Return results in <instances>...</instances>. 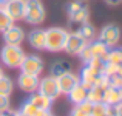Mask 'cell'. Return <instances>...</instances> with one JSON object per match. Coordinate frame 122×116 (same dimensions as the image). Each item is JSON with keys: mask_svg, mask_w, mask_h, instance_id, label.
I'll return each instance as SVG.
<instances>
[{"mask_svg": "<svg viewBox=\"0 0 122 116\" xmlns=\"http://www.w3.org/2000/svg\"><path fill=\"white\" fill-rule=\"evenodd\" d=\"M104 62L105 60L93 59V60H90L88 63H83L81 76H79V84H81L82 87H85L86 90L94 85L99 77L104 74Z\"/></svg>", "mask_w": 122, "mask_h": 116, "instance_id": "obj_1", "label": "cell"}, {"mask_svg": "<svg viewBox=\"0 0 122 116\" xmlns=\"http://www.w3.org/2000/svg\"><path fill=\"white\" fill-rule=\"evenodd\" d=\"M66 37H68V31L59 26H51L45 30V50L51 51V53H59L63 51Z\"/></svg>", "mask_w": 122, "mask_h": 116, "instance_id": "obj_2", "label": "cell"}, {"mask_svg": "<svg viewBox=\"0 0 122 116\" xmlns=\"http://www.w3.org/2000/svg\"><path fill=\"white\" fill-rule=\"evenodd\" d=\"M46 12L42 0H25L23 20L30 25H42L45 22Z\"/></svg>", "mask_w": 122, "mask_h": 116, "instance_id": "obj_3", "label": "cell"}, {"mask_svg": "<svg viewBox=\"0 0 122 116\" xmlns=\"http://www.w3.org/2000/svg\"><path fill=\"white\" fill-rule=\"evenodd\" d=\"M25 57V51L20 45H6L0 50V60L8 68H20Z\"/></svg>", "mask_w": 122, "mask_h": 116, "instance_id": "obj_4", "label": "cell"}, {"mask_svg": "<svg viewBox=\"0 0 122 116\" xmlns=\"http://www.w3.org/2000/svg\"><path fill=\"white\" fill-rule=\"evenodd\" d=\"M65 11H66V16H68V20L73 22V23L81 25L88 22L90 9L85 0H71V2H68L65 6Z\"/></svg>", "mask_w": 122, "mask_h": 116, "instance_id": "obj_5", "label": "cell"}, {"mask_svg": "<svg viewBox=\"0 0 122 116\" xmlns=\"http://www.w3.org/2000/svg\"><path fill=\"white\" fill-rule=\"evenodd\" d=\"M108 50H110V48H108L107 45H104L101 40H90L77 56L81 57V60L83 63H88L90 60H93V59L105 60Z\"/></svg>", "mask_w": 122, "mask_h": 116, "instance_id": "obj_6", "label": "cell"}, {"mask_svg": "<svg viewBox=\"0 0 122 116\" xmlns=\"http://www.w3.org/2000/svg\"><path fill=\"white\" fill-rule=\"evenodd\" d=\"M121 28L116 23H107L102 26V30L99 31V37L97 40H101L104 45H107L108 48H114L117 47L121 40Z\"/></svg>", "mask_w": 122, "mask_h": 116, "instance_id": "obj_7", "label": "cell"}, {"mask_svg": "<svg viewBox=\"0 0 122 116\" xmlns=\"http://www.w3.org/2000/svg\"><path fill=\"white\" fill-rule=\"evenodd\" d=\"M37 91L40 93V95L46 96L48 99H51V101H54V99H57L62 93H60L59 90V84H57V77L54 76H45L39 79V87H37Z\"/></svg>", "mask_w": 122, "mask_h": 116, "instance_id": "obj_8", "label": "cell"}, {"mask_svg": "<svg viewBox=\"0 0 122 116\" xmlns=\"http://www.w3.org/2000/svg\"><path fill=\"white\" fill-rule=\"evenodd\" d=\"M45 65L43 60H42L40 56L37 54H25L23 62L20 65V71L26 73V74H33V76H40L42 71H43Z\"/></svg>", "mask_w": 122, "mask_h": 116, "instance_id": "obj_9", "label": "cell"}, {"mask_svg": "<svg viewBox=\"0 0 122 116\" xmlns=\"http://www.w3.org/2000/svg\"><path fill=\"white\" fill-rule=\"evenodd\" d=\"M2 8L14 22L23 20L25 14V0H6L2 3Z\"/></svg>", "mask_w": 122, "mask_h": 116, "instance_id": "obj_10", "label": "cell"}, {"mask_svg": "<svg viewBox=\"0 0 122 116\" xmlns=\"http://www.w3.org/2000/svg\"><path fill=\"white\" fill-rule=\"evenodd\" d=\"M88 43L83 37H81L77 33H68V37H66L65 47H63V51H66L71 56H77L79 53L83 50V47Z\"/></svg>", "mask_w": 122, "mask_h": 116, "instance_id": "obj_11", "label": "cell"}, {"mask_svg": "<svg viewBox=\"0 0 122 116\" xmlns=\"http://www.w3.org/2000/svg\"><path fill=\"white\" fill-rule=\"evenodd\" d=\"M17 85L22 91L31 93L37 91V87H39V76H33V74H26V73H20L17 77Z\"/></svg>", "mask_w": 122, "mask_h": 116, "instance_id": "obj_12", "label": "cell"}, {"mask_svg": "<svg viewBox=\"0 0 122 116\" xmlns=\"http://www.w3.org/2000/svg\"><path fill=\"white\" fill-rule=\"evenodd\" d=\"M3 40L6 45H22L25 40V31L17 25H12L3 31Z\"/></svg>", "mask_w": 122, "mask_h": 116, "instance_id": "obj_13", "label": "cell"}, {"mask_svg": "<svg viewBox=\"0 0 122 116\" xmlns=\"http://www.w3.org/2000/svg\"><path fill=\"white\" fill-rule=\"evenodd\" d=\"M102 102H105L107 105H117L122 102V88L117 85H110L105 87L104 90V98H102Z\"/></svg>", "mask_w": 122, "mask_h": 116, "instance_id": "obj_14", "label": "cell"}, {"mask_svg": "<svg viewBox=\"0 0 122 116\" xmlns=\"http://www.w3.org/2000/svg\"><path fill=\"white\" fill-rule=\"evenodd\" d=\"M57 84H59V90L62 95H66L73 87H76L79 84V76L74 74L73 71H68L65 74L57 77Z\"/></svg>", "mask_w": 122, "mask_h": 116, "instance_id": "obj_15", "label": "cell"}, {"mask_svg": "<svg viewBox=\"0 0 122 116\" xmlns=\"http://www.w3.org/2000/svg\"><path fill=\"white\" fill-rule=\"evenodd\" d=\"M26 39L30 47H33L34 50H45V30L34 28L33 31H30Z\"/></svg>", "mask_w": 122, "mask_h": 116, "instance_id": "obj_16", "label": "cell"}, {"mask_svg": "<svg viewBox=\"0 0 122 116\" xmlns=\"http://www.w3.org/2000/svg\"><path fill=\"white\" fill-rule=\"evenodd\" d=\"M28 101H30L34 107H37L39 110H43V111H50L51 107H53V101H51V99H48L46 96L40 95L39 91L31 93V96L28 98Z\"/></svg>", "mask_w": 122, "mask_h": 116, "instance_id": "obj_17", "label": "cell"}, {"mask_svg": "<svg viewBox=\"0 0 122 116\" xmlns=\"http://www.w3.org/2000/svg\"><path fill=\"white\" fill-rule=\"evenodd\" d=\"M66 98L71 104H81V102L86 101V88L82 87L81 84H77L76 87H73L68 93H66Z\"/></svg>", "mask_w": 122, "mask_h": 116, "instance_id": "obj_18", "label": "cell"}, {"mask_svg": "<svg viewBox=\"0 0 122 116\" xmlns=\"http://www.w3.org/2000/svg\"><path fill=\"white\" fill-rule=\"evenodd\" d=\"M68 71H71V65L66 60H56L50 68V74L54 76V77H59V76L65 74Z\"/></svg>", "mask_w": 122, "mask_h": 116, "instance_id": "obj_19", "label": "cell"}, {"mask_svg": "<svg viewBox=\"0 0 122 116\" xmlns=\"http://www.w3.org/2000/svg\"><path fill=\"white\" fill-rule=\"evenodd\" d=\"M104 90L105 87L102 85H93L90 87L88 90H86V101H90L91 104H94V102H101L102 98H104Z\"/></svg>", "mask_w": 122, "mask_h": 116, "instance_id": "obj_20", "label": "cell"}, {"mask_svg": "<svg viewBox=\"0 0 122 116\" xmlns=\"http://www.w3.org/2000/svg\"><path fill=\"white\" fill-rule=\"evenodd\" d=\"M91 102L83 101L81 104H74V107L70 111V116H91Z\"/></svg>", "mask_w": 122, "mask_h": 116, "instance_id": "obj_21", "label": "cell"}, {"mask_svg": "<svg viewBox=\"0 0 122 116\" xmlns=\"http://www.w3.org/2000/svg\"><path fill=\"white\" fill-rule=\"evenodd\" d=\"M76 33H77L81 37H83L86 42H90V40H94V37H96V30H94V26H93V25L90 23V22L81 23Z\"/></svg>", "mask_w": 122, "mask_h": 116, "instance_id": "obj_22", "label": "cell"}, {"mask_svg": "<svg viewBox=\"0 0 122 116\" xmlns=\"http://www.w3.org/2000/svg\"><path fill=\"white\" fill-rule=\"evenodd\" d=\"M20 111L22 113H25L26 116H50L51 111H43V110H39L37 107H34L33 104H31L30 101H25L23 104H22L20 107Z\"/></svg>", "mask_w": 122, "mask_h": 116, "instance_id": "obj_23", "label": "cell"}, {"mask_svg": "<svg viewBox=\"0 0 122 116\" xmlns=\"http://www.w3.org/2000/svg\"><path fill=\"white\" fill-rule=\"evenodd\" d=\"M12 90H14V82H12V79L3 74L0 77V95L11 96Z\"/></svg>", "mask_w": 122, "mask_h": 116, "instance_id": "obj_24", "label": "cell"}, {"mask_svg": "<svg viewBox=\"0 0 122 116\" xmlns=\"http://www.w3.org/2000/svg\"><path fill=\"white\" fill-rule=\"evenodd\" d=\"M105 62H111L116 65H122V48H110L105 57Z\"/></svg>", "mask_w": 122, "mask_h": 116, "instance_id": "obj_25", "label": "cell"}, {"mask_svg": "<svg viewBox=\"0 0 122 116\" xmlns=\"http://www.w3.org/2000/svg\"><path fill=\"white\" fill-rule=\"evenodd\" d=\"M12 25H14V20H12V19L5 12V9L0 6V31L3 33L5 30H8V28L12 26Z\"/></svg>", "mask_w": 122, "mask_h": 116, "instance_id": "obj_26", "label": "cell"}, {"mask_svg": "<svg viewBox=\"0 0 122 116\" xmlns=\"http://www.w3.org/2000/svg\"><path fill=\"white\" fill-rule=\"evenodd\" d=\"M108 110V105L105 102H94L91 105V116H102L104 113H107Z\"/></svg>", "mask_w": 122, "mask_h": 116, "instance_id": "obj_27", "label": "cell"}, {"mask_svg": "<svg viewBox=\"0 0 122 116\" xmlns=\"http://www.w3.org/2000/svg\"><path fill=\"white\" fill-rule=\"evenodd\" d=\"M108 80H110V84H113V85H117L122 88V65L119 67V71L116 73L114 76L108 77Z\"/></svg>", "mask_w": 122, "mask_h": 116, "instance_id": "obj_28", "label": "cell"}, {"mask_svg": "<svg viewBox=\"0 0 122 116\" xmlns=\"http://www.w3.org/2000/svg\"><path fill=\"white\" fill-rule=\"evenodd\" d=\"M11 108V102H9V96L0 95V111H5Z\"/></svg>", "mask_w": 122, "mask_h": 116, "instance_id": "obj_29", "label": "cell"}, {"mask_svg": "<svg viewBox=\"0 0 122 116\" xmlns=\"http://www.w3.org/2000/svg\"><path fill=\"white\" fill-rule=\"evenodd\" d=\"M102 116H116V107L114 105H108L107 113H104Z\"/></svg>", "mask_w": 122, "mask_h": 116, "instance_id": "obj_30", "label": "cell"}, {"mask_svg": "<svg viewBox=\"0 0 122 116\" xmlns=\"http://www.w3.org/2000/svg\"><path fill=\"white\" fill-rule=\"evenodd\" d=\"M105 3H107L108 6H117L122 3V0H105Z\"/></svg>", "mask_w": 122, "mask_h": 116, "instance_id": "obj_31", "label": "cell"}, {"mask_svg": "<svg viewBox=\"0 0 122 116\" xmlns=\"http://www.w3.org/2000/svg\"><path fill=\"white\" fill-rule=\"evenodd\" d=\"M0 116H15V111L11 110V108H8V110H5V111H0Z\"/></svg>", "mask_w": 122, "mask_h": 116, "instance_id": "obj_32", "label": "cell"}, {"mask_svg": "<svg viewBox=\"0 0 122 116\" xmlns=\"http://www.w3.org/2000/svg\"><path fill=\"white\" fill-rule=\"evenodd\" d=\"M114 107H116V116H122V102L114 105Z\"/></svg>", "mask_w": 122, "mask_h": 116, "instance_id": "obj_33", "label": "cell"}, {"mask_svg": "<svg viewBox=\"0 0 122 116\" xmlns=\"http://www.w3.org/2000/svg\"><path fill=\"white\" fill-rule=\"evenodd\" d=\"M15 116H26V115H25V113H22V111L19 110V111H15Z\"/></svg>", "mask_w": 122, "mask_h": 116, "instance_id": "obj_34", "label": "cell"}, {"mask_svg": "<svg viewBox=\"0 0 122 116\" xmlns=\"http://www.w3.org/2000/svg\"><path fill=\"white\" fill-rule=\"evenodd\" d=\"M3 74H5V73H3V68H2V67H0V77H2Z\"/></svg>", "mask_w": 122, "mask_h": 116, "instance_id": "obj_35", "label": "cell"}, {"mask_svg": "<svg viewBox=\"0 0 122 116\" xmlns=\"http://www.w3.org/2000/svg\"><path fill=\"white\" fill-rule=\"evenodd\" d=\"M2 3H3V2H2V0H0V6H2Z\"/></svg>", "mask_w": 122, "mask_h": 116, "instance_id": "obj_36", "label": "cell"}, {"mask_svg": "<svg viewBox=\"0 0 122 116\" xmlns=\"http://www.w3.org/2000/svg\"><path fill=\"white\" fill-rule=\"evenodd\" d=\"M50 116H54V115H53V113H50Z\"/></svg>", "mask_w": 122, "mask_h": 116, "instance_id": "obj_37", "label": "cell"}]
</instances>
